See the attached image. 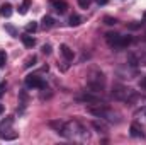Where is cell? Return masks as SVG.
<instances>
[{"instance_id": "obj_1", "label": "cell", "mask_w": 146, "mask_h": 145, "mask_svg": "<svg viewBox=\"0 0 146 145\" xmlns=\"http://www.w3.org/2000/svg\"><path fill=\"white\" fill-rule=\"evenodd\" d=\"M65 138H70V140H88L90 135H88V130L85 126H82L78 121H70V123H65V130H63V135Z\"/></svg>"}, {"instance_id": "obj_2", "label": "cell", "mask_w": 146, "mask_h": 145, "mask_svg": "<svg viewBox=\"0 0 146 145\" xmlns=\"http://www.w3.org/2000/svg\"><path fill=\"white\" fill-rule=\"evenodd\" d=\"M112 97L115 99V101H121V103H134L136 99H138V92L134 91V89H131V87H127V85H121V84H115L114 87H112Z\"/></svg>"}, {"instance_id": "obj_3", "label": "cell", "mask_w": 146, "mask_h": 145, "mask_svg": "<svg viewBox=\"0 0 146 145\" xmlns=\"http://www.w3.org/2000/svg\"><path fill=\"white\" fill-rule=\"evenodd\" d=\"M88 113L94 114V116H97V118H100V119H104V121L114 123V125L121 123V114H119L117 111H114V109L104 106V104H99L97 108H90L88 109Z\"/></svg>"}, {"instance_id": "obj_4", "label": "cell", "mask_w": 146, "mask_h": 145, "mask_svg": "<svg viewBox=\"0 0 146 145\" xmlns=\"http://www.w3.org/2000/svg\"><path fill=\"white\" fill-rule=\"evenodd\" d=\"M87 87L90 89V92H95V94H102L104 87H106V77L100 70H94L90 72L88 79H87Z\"/></svg>"}, {"instance_id": "obj_5", "label": "cell", "mask_w": 146, "mask_h": 145, "mask_svg": "<svg viewBox=\"0 0 146 145\" xmlns=\"http://www.w3.org/2000/svg\"><path fill=\"white\" fill-rule=\"evenodd\" d=\"M106 41H107V44H109L110 48H114V50H124V48H127L133 43V38L122 36L119 33H107L106 34Z\"/></svg>"}, {"instance_id": "obj_6", "label": "cell", "mask_w": 146, "mask_h": 145, "mask_svg": "<svg viewBox=\"0 0 146 145\" xmlns=\"http://www.w3.org/2000/svg\"><path fill=\"white\" fill-rule=\"evenodd\" d=\"M76 101H80V103H85V104H95V106H99V104H104L106 101H104V97L100 96V94H95V92H82V94H78L76 97H75Z\"/></svg>"}, {"instance_id": "obj_7", "label": "cell", "mask_w": 146, "mask_h": 145, "mask_svg": "<svg viewBox=\"0 0 146 145\" xmlns=\"http://www.w3.org/2000/svg\"><path fill=\"white\" fill-rule=\"evenodd\" d=\"M26 85L27 87H33V89H44L46 87V82L42 80V77H39L36 73H31L26 77Z\"/></svg>"}, {"instance_id": "obj_8", "label": "cell", "mask_w": 146, "mask_h": 145, "mask_svg": "<svg viewBox=\"0 0 146 145\" xmlns=\"http://www.w3.org/2000/svg\"><path fill=\"white\" fill-rule=\"evenodd\" d=\"M129 135H131V137H134V138H143V137H145L143 126H141L138 121L131 123V126H129Z\"/></svg>"}, {"instance_id": "obj_9", "label": "cell", "mask_w": 146, "mask_h": 145, "mask_svg": "<svg viewBox=\"0 0 146 145\" xmlns=\"http://www.w3.org/2000/svg\"><path fill=\"white\" fill-rule=\"evenodd\" d=\"M48 126L53 128L58 135H63V130H65V121H60V119H51L48 121Z\"/></svg>"}, {"instance_id": "obj_10", "label": "cell", "mask_w": 146, "mask_h": 145, "mask_svg": "<svg viewBox=\"0 0 146 145\" xmlns=\"http://www.w3.org/2000/svg\"><path fill=\"white\" fill-rule=\"evenodd\" d=\"M60 53L63 55V58L66 62H72L73 58H75V53H73V50H70L68 44H60Z\"/></svg>"}, {"instance_id": "obj_11", "label": "cell", "mask_w": 146, "mask_h": 145, "mask_svg": "<svg viewBox=\"0 0 146 145\" xmlns=\"http://www.w3.org/2000/svg\"><path fill=\"white\" fill-rule=\"evenodd\" d=\"M53 7H54V10L56 12H60V14H65L66 12V9H68V3L65 2V0H53V3H51Z\"/></svg>"}, {"instance_id": "obj_12", "label": "cell", "mask_w": 146, "mask_h": 145, "mask_svg": "<svg viewBox=\"0 0 146 145\" xmlns=\"http://www.w3.org/2000/svg\"><path fill=\"white\" fill-rule=\"evenodd\" d=\"M54 24H56V22H54V19H53L51 15H44V17L41 19V28H42V29H51Z\"/></svg>"}, {"instance_id": "obj_13", "label": "cell", "mask_w": 146, "mask_h": 145, "mask_svg": "<svg viewBox=\"0 0 146 145\" xmlns=\"http://www.w3.org/2000/svg\"><path fill=\"white\" fill-rule=\"evenodd\" d=\"M19 38H21V41L24 43L26 48H33V46L36 44V39H34L33 36H29V34H21Z\"/></svg>"}, {"instance_id": "obj_14", "label": "cell", "mask_w": 146, "mask_h": 145, "mask_svg": "<svg viewBox=\"0 0 146 145\" xmlns=\"http://www.w3.org/2000/svg\"><path fill=\"white\" fill-rule=\"evenodd\" d=\"M117 75L121 77V79H133L134 75H136V70H127V67L122 70V68H119L117 70Z\"/></svg>"}, {"instance_id": "obj_15", "label": "cell", "mask_w": 146, "mask_h": 145, "mask_svg": "<svg viewBox=\"0 0 146 145\" xmlns=\"http://www.w3.org/2000/svg\"><path fill=\"white\" fill-rule=\"evenodd\" d=\"M12 12H14V10H12V5H10V3H3V5L0 7V15H2V17H10Z\"/></svg>"}, {"instance_id": "obj_16", "label": "cell", "mask_w": 146, "mask_h": 145, "mask_svg": "<svg viewBox=\"0 0 146 145\" xmlns=\"http://www.w3.org/2000/svg\"><path fill=\"white\" fill-rule=\"evenodd\" d=\"M134 118H136V121H145L146 123V106L136 109L134 111Z\"/></svg>"}, {"instance_id": "obj_17", "label": "cell", "mask_w": 146, "mask_h": 145, "mask_svg": "<svg viewBox=\"0 0 146 145\" xmlns=\"http://www.w3.org/2000/svg\"><path fill=\"white\" fill-rule=\"evenodd\" d=\"M12 123H14V118H12V116H9L7 119H3V121L0 123V132H9V128L12 126Z\"/></svg>"}, {"instance_id": "obj_18", "label": "cell", "mask_w": 146, "mask_h": 145, "mask_svg": "<svg viewBox=\"0 0 146 145\" xmlns=\"http://www.w3.org/2000/svg\"><path fill=\"white\" fill-rule=\"evenodd\" d=\"M92 126H94L99 133H106V132H107V126H106L102 121H94V123H92Z\"/></svg>"}, {"instance_id": "obj_19", "label": "cell", "mask_w": 146, "mask_h": 145, "mask_svg": "<svg viewBox=\"0 0 146 145\" xmlns=\"http://www.w3.org/2000/svg\"><path fill=\"white\" fill-rule=\"evenodd\" d=\"M5 31H7L12 38H19V36H21V34H19V31H17L12 24H5Z\"/></svg>"}, {"instance_id": "obj_20", "label": "cell", "mask_w": 146, "mask_h": 145, "mask_svg": "<svg viewBox=\"0 0 146 145\" xmlns=\"http://www.w3.org/2000/svg\"><path fill=\"white\" fill-rule=\"evenodd\" d=\"M82 24V17L78 14H72L70 15V26H80Z\"/></svg>"}, {"instance_id": "obj_21", "label": "cell", "mask_w": 146, "mask_h": 145, "mask_svg": "<svg viewBox=\"0 0 146 145\" xmlns=\"http://www.w3.org/2000/svg\"><path fill=\"white\" fill-rule=\"evenodd\" d=\"M29 5H31V0H24V3L19 7V14H27V9H29Z\"/></svg>"}, {"instance_id": "obj_22", "label": "cell", "mask_w": 146, "mask_h": 145, "mask_svg": "<svg viewBox=\"0 0 146 145\" xmlns=\"http://www.w3.org/2000/svg\"><path fill=\"white\" fill-rule=\"evenodd\" d=\"M36 62H37V58L34 56V55H33V56H29V58L26 60L24 67H26V68H31V67H34V65H36Z\"/></svg>"}, {"instance_id": "obj_23", "label": "cell", "mask_w": 146, "mask_h": 145, "mask_svg": "<svg viewBox=\"0 0 146 145\" xmlns=\"http://www.w3.org/2000/svg\"><path fill=\"white\" fill-rule=\"evenodd\" d=\"M0 138H5V140H14V138H17V133H3V132H0Z\"/></svg>"}, {"instance_id": "obj_24", "label": "cell", "mask_w": 146, "mask_h": 145, "mask_svg": "<svg viewBox=\"0 0 146 145\" xmlns=\"http://www.w3.org/2000/svg\"><path fill=\"white\" fill-rule=\"evenodd\" d=\"M104 24H107V26H115V24H117V19L106 15V17H104Z\"/></svg>"}, {"instance_id": "obj_25", "label": "cell", "mask_w": 146, "mask_h": 145, "mask_svg": "<svg viewBox=\"0 0 146 145\" xmlns=\"http://www.w3.org/2000/svg\"><path fill=\"white\" fill-rule=\"evenodd\" d=\"M36 29H37V22H34V21H33V22H29V24L26 26V31H27V33H34Z\"/></svg>"}, {"instance_id": "obj_26", "label": "cell", "mask_w": 146, "mask_h": 145, "mask_svg": "<svg viewBox=\"0 0 146 145\" xmlns=\"http://www.w3.org/2000/svg\"><path fill=\"white\" fill-rule=\"evenodd\" d=\"M7 63V53L5 51H0V68H3Z\"/></svg>"}, {"instance_id": "obj_27", "label": "cell", "mask_w": 146, "mask_h": 145, "mask_svg": "<svg viewBox=\"0 0 146 145\" xmlns=\"http://www.w3.org/2000/svg\"><path fill=\"white\" fill-rule=\"evenodd\" d=\"M143 28V22H134V24H127V29L134 31V29H141Z\"/></svg>"}, {"instance_id": "obj_28", "label": "cell", "mask_w": 146, "mask_h": 145, "mask_svg": "<svg viewBox=\"0 0 146 145\" xmlns=\"http://www.w3.org/2000/svg\"><path fill=\"white\" fill-rule=\"evenodd\" d=\"M78 5H80L82 9H88V5H90V0H78Z\"/></svg>"}, {"instance_id": "obj_29", "label": "cell", "mask_w": 146, "mask_h": 145, "mask_svg": "<svg viewBox=\"0 0 146 145\" xmlns=\"http://www.w3.org/2000/svg\"><path fill=\"white\" fill-rule=\"evenodd\" d=\"M41 51H42V53H44V55H51V46H49V44H44V46H42V50H41Z\"/></svg>"}, {"instance_id": "obj_30", "label": "cell", "mask_w": 146, "mask_h": 145, "mask_svg": "<svg viewBox=\"0 0 146 145\" xmlns=\"http://www.w3.org/2000/svg\"><path fill=\"white\" fill-rule=\"evenodd\" d=\"M5 92V84H0V96Z\"/></svg>"}, {"instance_id": "obj_31", "label": "cell", "mask_w": 146, "mask_h": 145, "mask_svg": "<svg viewBox=\"0 0 146 145\" xmlns=\"http://www.w3.org/2000/svg\"><path fill=\"white\" fill-rule=\"evenodd\" d=\"M95 2H97L99 5H106V3H107V0H95Z\"/></svg>"}, {"instance_id": "obj_32", "label": "cell", "mask_w": 146, "mask_h": 145, "mask_svg": "<svg viewBox=\"0 0 146 145\" xmlns=\"http://www.w3.org/2000/svg\"><path fill=\"white\" fill-rule=\"evenodd\" d=\"M141 87H143V89H146V77L141 80Z\"/></svg>"}, {"instance_id": "obj_33", "label": "cell", "mask_w": 146, "mask_h": 145, "mask_svg": "<svg viewBox=\"0 0 146 145\" xmlns=\"http://www.w3.org/2000/svg\"><path fill=\"white\" fill-rule=\"evenodd\" d=\"M3 113V104H0V114Z\"/></svg>"}, {"instance_id": "obj_34", "label": "cell", "mask_w": 146, "mask_h": 145, "mask_svg": "<svg viewBox=\"0 0 146 145\" xmlns=\"http://www.w3.org/2000/svg\"><path fill=\"white\" fill-rule=\"evenodd\" d=\"M143 19H145V21H146V10H145V14H143Z\"/></svg>"}]
</instances>
